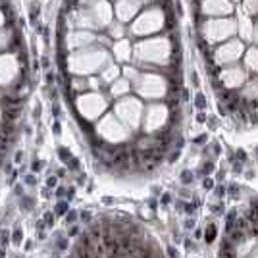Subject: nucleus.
Returning a JSON list of instances; mask_svg holds the SVG:
<instances>
[{"instance_id": "b1692460", "label": "nucleus", "mask_w": 258, "mask_h": 258, "mask_svg": "<svg viewBox=\"0 0 258 258\" xmlns=\"http://www.w3.org/2000/svg\"><path fill=\"white\" fill-rule=\"evenodd\" d=\"M243 98L247 100H256L258 98V79H250L243 85Z\"/></svg>"}, {"instance_id": "393cba45", "label": "nucleus", "mask_w": 258, "mask_h": 258, "mask_svg": "<svg viewBox=\"0 0 258 258\" xmlns=\"http://www.w3.org/2000/svg\"><path fill=\"white\" fill-rule=\"evenodd\" d=\"M139 76H141L139 70H137V68H133V66H125V68H121V77H125L129 83H135Z\"/></svg>"}, {"instance_id": "c756f323", "label": "nucleus", "mask_w": 258, "mask_h": 258, "mask_svg": "<svg viewBox=\"0 0 258 258\" xmlns=\"http://www.w3.org/2000/svg\"><path fill=\"white\" fill-rule=\"evenodd\" d=\"M66 203H60V205H58V208H56V210H58V214H62V212H66Z\"/></svg>"}, {"instance_id": "412c9836", "label": "nucleus", "mask_w": 258, "mask_h": 258, "mask_svg": "<svg viewBox=\"0 0 258 258\" xmlns=\"http://www.w3.org/2000/svg\"><path fill=\"white\" fill-rule=\"evenodd\" d=\"M129 89H131V83H129L125 77H119V79H116V81L110 85V95L114 98H121L127 95Z\"/></svg>"}, {"instance_id": "f257e3e1", "label": "nucleus", "mask_w": 258, "mask_h": 258, "mask_svg": "<svg viewBox=\"0 0 258 258\" xmlns=\"http://www.w3.org/2000/svg\"><path fill=\"white\" fill-rule=\"evenodd\" d=\"M110 62V52H108L106 46L102 44H91L85 46L81 50L72 52L66 58V70L72 74V76H93L100 72L104 66Z\"/></svg>"}, {"instance_id": "c85d7f7f", "label": "nucleus", "mask_w": 258, "mask_h": 258, "mask_svg": "<svg viewBox=\"0 0 258 258\" xmlns=\"http://www.w3.org/2000/svg\"><path fill=\"white\" fill-rule=\"evenodd\" d=\"M44 220H46V224H48V226H52V224H54V216L52 214H46V216H44Z\"/></svg>"}, {"instance_id": "f03ea898", "label": "nucleus", "mask_w": 258, "mask_h": 258, "mask_svg": "<svg viewBox=\"0 0 258 258\" xmlns=\"http://www.w3.org/2000/svg\"><path fill=\"white\" fill-rule=\"evenodd\" d=\"M172 50L173 43L170 37H149V39H141L133 46V58L139 64L160 66L170 60Z\"/></svg>"}, {"instance_id": "c9c22d12", "label": "nucleus", "mask_w": 258, "mask_h": 258, "mask_svg": "<svg viewBox=\"0 0 258 258\" xmlns=\"http://www.w3.org/2000/svg\"><path fill=\"white\" fill-rule=\"evenodd\" d=\"M0 121H2V114H0Z\"/></svg>"}, {"instance_id": "dca6fc26", "label": "nucleus", "mask_w": 258, "mask_h": 258, "mask_svg": "<svg viewBox=\"0 0 258 258\" xmlns=\"http://www.w3.org/2000/svg\"><path fill=\"white\" fill-rule=\"evenodd\" d=\"M220 81L226 89H241L247 83V70L239 66H227L220 72Z\"/></svg>"}, {"instance_id": "473e14b6", "label": "nucleus", "mask_w": 258, "mask_h": 258, "mask_svg": "<svg viewBox=\"0 0 258 258\" xmlns=\"http://www.w3.org/2000/svg\"><path fill=\"white\" fill-rule=\"evenodd\" d=\"M250 258H258V248L254 250V252H252V256H250Z\"/></svg>"}, {"instance_id": "7c9ffc66", "label": "nucleus", "mask_w": 258, "mask_h": 258, "mask_svg": "<svg viewBox=\"0 0 258 258\" xmlns=\"http://www.w3.org/2000/svg\"><path fill=\"white\" fill-rule=\"evenodd\" d=\"M14 241H16V243H20V241H22V233H20V231H16V233H14Z\"/></svg>"}, {"instance_id": "6ab92c4d", "label": "nucleus", "mask_w": 258, "mask_h": 258, "mask_svg": "<svg viewBox=\"0 0 258 258\" xmlns=\"http://www.w3.org/2000/svg\"><path fill=\"white\" fill-rule=\"evenodd\" d=\"M98 77H100V81L102 83H106V85H112L116 79H119L121 77V70H119L118 64H114L112 60L108 62L102 70H100V74H98Z\"/></svg>"}, {"instance_id": "aec40b11", "label": "nucleus", "mask_w": 258, "mask_h": 258, "mask_svg": "<svg viewBox=\"0 0 258 258\" xmlns=\"http://www.w3.org/2000/svg\"><path fill=\"white\" fill-rule=\"evenodd\" d=\"M243 62H245V70L258 74V46H250L243 54Z\"/></svg>"}, {"instance_id": "7ed1b4c3", "label": "nucleus", "mask_w": 258, "mask_h": 258, "mask_svg": "<svg viewBox=\"0 0 258 258\" xmlns=\"http://www.w3.org/2000/svg\"><path fill=\"white\" fill-rule=\"evenodd\" d=\"M166 27V10L162 6H151L147 10L139 12V16L131 22L129 33L133 37H151L160 33Z\"/></svg>"}, {"instance_id": "2f4dec72", "label": "nucleus", "mask_w": 258, "mask_h": 258, "mask_svg": "<svg viewBox=\"0 0 258 258\" xmlns=\"http://www.w3.org/2000/svg\"><path fill=\"white\" fill-rule=\"evenodd\" d=\"M252 41H254V43H258V23H256V27H254V35H252Z\"/></svg>"}, {"instance_id": "39448f33", "label": "nucleus", "mask_w": 258, "mask_h": 258, "mask_svg": "<svg viewBox=\"0 0 258 258\" xmlns=\"http://www.w3.org/2000/svg\"><path fill=\"white\" fill-rule=\"evenodd\" d=\"M23 66L22 52H4L0 54V87L14 85L20 89L23 85Z\"/></svg>"}, {"instance_id": "f704fd0d", "label": "nucleus", "mask_w": 258, "mask_h": 258, "mask_svg": "<svg viewBox=\"0 0 258 258\" xmlns=\"http://www.w3.org/2000/svg\"><path fill=\"white\" fill-rule=\"evenodd\" d=\"M229 2H233V4H235V2H239V0H229Z\"/></svg>"}, {"instance_id": "6e6552de", "label": "nucleus", "mask_w": 258, "mask_h": 258, "mask_svg": "<svg viewBox=\"0 0 258 258\" xmlns=\"http://www.w3.org/2000/svg\"><path fill=\"white\" fill-rule=\"evenodd\" d=\"M97 135L100 139L106 141V143H110V145H119V143L129 141V129L114 114H106L98 121Z\"/></svg>"}, {"instance_id": "20e7f679", "label": "nucleus", "mask_w": 258, "mask_h": 258, "mask_svg": "<svg viewBox=\"0 0 258 258\" xmlns=\"http://www.w3.org/2000/svg\"><path fill=\"white\" fill-rule=\"evenodd\" d=\"M206 43H226L237 35V22L233 18H210L201 25Z\"/></svg>"}, {"instance_id": "f3484780", "label": "nucleus", "mask_w": 258, "mask_h": 258, "mask_svg": "<svg viewBox=\"0 0 258 258\" xmlns=\"http://www.w3.org/2000/svg\"><path fill=\"white\" fill-rule=\"evenodd\" d=\"M237 33H239V37H243L245 41H252V35H254V25L250 22V18H248L245 12H237Z\"/></svg>"}, {"instance_id": "4be33fe9", "label": "nucleus", "mask_w": 258, "mask_h": 258, "mask_svg": "<svg viewBox=\"0 0 258 258\" xmlns=\"http://www.w3.org/2000/svg\"><path fill=\"white\" fill-rule=\"evenodd\" d=\"M108 37H110L112 41H114V39H116V41L125 39V25H123L121 22H118V20L112 22L110 23V27H108Z\"/></svg>"}, {"instance_id": "9d476101", "label": "nucleus", "mask_w": 258, "mask_h": 258, "mask_svg": "<svg viewBox=\"0 0 258 258\" xmlns=\"http://www.w3.org/2000/svg\"><path fill=\"white\" fill-rule=\"evenodd\" d=\"M245 54V43L241 39H229L214 50V62L218 66H233Z\"/></svg>"}, {"instance_id": "bb28decb", "label": "nucleus", "mask_w": 258, "mask_h": 258, "mask_svg": "<svg viewBox=\"0 0 258 258\" xmlns=\"http://www.w3.org/2000/svg\"><path fill=\"white\" fill-rule=\"evenodd\" d=\"M8 22V14L4 8H0V27H4V23Z\"/></svg>"}, {"instance_id": "4468645a", "label": "nucleus", "mask_w": 258, "mask_h": 258, "mask_svg": "<svg viewBox=\"0 0 258 258\" xmlns=\"http://www.w3.org/2000/svg\"><path fill=\"white\" fill-rule=\"evenodd\" d=\"M201 12L208 18H229L235 6L229 0H201Z\"/></svg>"}, {"instance_id": "0eeeda50", "label": "nucleus", "mask_w": 258, "mask_h": 258, "mask_svg": "<svg viewBox=\"0 0 258 258\" xmlns=\"http://www.w3.org/2000/svg\"><path fill=\"white\" fill-rule=\"evenodd\" d=\"M116 118L125 125L127 129H137L143 121V114H145V106L139 98L125 97L116 102Z\"/></svg>"}, {"instance_id": "a211bd4d", "label": "nucleus", "mask_w": 258, "mask_h": 258, "mask_svg": "<svg viewBox=\"0 0 258 258\" xmlns=\"http://www.w3.org/2000/svg\"><path fill=\"white\" fill-rule=\"evenodd\" d=\"M131 44H129V39H119L116 43H112V54L118 62H129V58L133 56L131 52Z\"/></svg>"}, {"instance_id": "1a4fd4ad", "label": "nucleus", "mask_w": 258, "mask_h": 258, "mask_svg": "<svg viewBox=\"0 0 258 258\" xmlns=\"http://www.w3.org/2000/svg\"><path fill=\"white\" fill-rule=\"evenodd\" d=\"M76 108L85 119H97L106 112L108 100L100 93H97V91H93V93H81L76 98Z\"/></svg>"}, {"instance_id": "423d86ee", "label": "nucleus", "mask_w": 258, "mask_h": 258, "mask_svg": "<svg viewBox=\"0 0 258 258\" xmlns=\"http://www.w3.org/2000/svg\"><path fill=\"white\" fill-rule=\"evenodd\" d=\"M133 85H135V91L139 93V97L147 98V100H160L168 95L166 77L160 76V74H154V72L141 74Z\"/></svg>"}, {"instance_id": "f8f14e48", "label": "nucleus", "mask_w": 258, "mask_h": 258, "mask_svg": "<svg viewBox=\"0 0 258 258\" xmlns=\"http://www.w3.org/2000/svg\"><path fill=\"white\" fill-rule=\"evenodd\" d=\"M97 33L95 31H85V29H68L62 37V48L68 52H76L85 46L97 43Z\"/></svg>"}, {"instance_id": "cd10ccee", "label": "nucleus", "mask_w": 258, "mask_h": 258, "mask_svg": "<svg viewBox=\"0 0 258 258\" xmlns=\"http://www.w3.org/2000/svg\"><path fill=\"white\" fill-rule=\"evenodd\" d=\"M0 237H2V243H4V245H6V243H8V237H10V233H8V231H6V229H4V231H2V233H0Z\"/></svg>"}, {"instance_id": "72a5a7b5", "label": "nucleus", "mask_w": 258, "mask_h": 258, "mask_svg": "<svg viewBox=\"0 0 258 258\" xmlns=\"http://www.w3.org/2000/svg\"><path fill=\"white\" fill-rule=\"evenodd\" d=\"M141 2H143V4H145V2H151V0H141Z\"/></svg>"}, {"instance_id": "9b49d317", "label": "nucleus", "mask_w": 258, "mask_h": 258, "mask_svg": "<svg viewBox=\"0 0 258 258\" xmlns=\"http://www.w3.org/2000/svg\"><path fill=\"white\" fill-rule=\"evenodd\" d=\"M170 118V110L166 104H151V106L145 110V114H143V129H145V133L147 135H154V133H158L164 125H166V121Z\"/></svg>"}, {"instance_id": "5701e85b", "label": "nucleus", "mask_w": 258, "mask_h": 258, "mask_svg": "<svg viewBox=\"0 0 258 258\" xmlns=\"http://www.w3.org/2000/svg\"><path fill=\"white\" fill-rule=\"evenodd\" d=\"M70 91H74V93H85L87 89H89V81H87L85 77H81V76H74L72 79H70Z\"/></svg>"}, {"instance_id": "a878e982", "label": "nucleus", "mask_w": 258, "mask_h": 258, "mask_svg": "<svg viewBox=\"0 0 258 258\" xmlns=\"http://www.w3.org/2000/svg\"><path fill=\"white\" fill-rule=\"evenodd\" d=\"M243 12L247 16H258V0H243Z\"/></svg>"}, {"instance_id": "2eb2a0df", "label": "nucleus", "mask_w": 258, "mask_h": 258, "mask_svg": "<svg viewBox=\"0 0 258 258\" xmlns=\"http://www.w3.org/2000/svg\"><path fill=\"white\" fill-rule=\"evenodd\" d=\"M141 8H143L141 0H116L114 14H116V20L125 25V23L133 22L139 16Z\"/></svg>"}, {"instance_id": "ddd939ff", "label": "nucleus", "mask_w": 258, "mask_h": 258, "mask_svg": "<svg viewBox=\"0 0 258 258\" xmlns=\"http://www.w3.org/2000/svg\"><path fill=\"white\" fill-rule=\"evenodd\" d=\"M20 44H22V35L14 23L0 27V54L20 52Z\"/></svg>"}]
</instances>
